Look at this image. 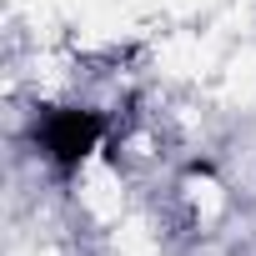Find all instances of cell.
I'll list each match as a JSON object with an SVG mask.
<instances>
[{
	"mask_svg": "<svg viewBox=\"0 0 256 256\" xmlns=\"http://www.w3.org/2000/svg\"><path fill=\"white\" fill-rule=\"evenodd\" d=\"M106 116L100 110H90V106H60V110H46L40 116V126H36V141H40V151H46V161L60 171V176H76L86 161H90V151L106 141Z\"/></svg>",
	"mask_w": 256,
	"mask_h": 256,
	"instance_id": "obj_1",
	"label": "cell"
}]
</instances>
